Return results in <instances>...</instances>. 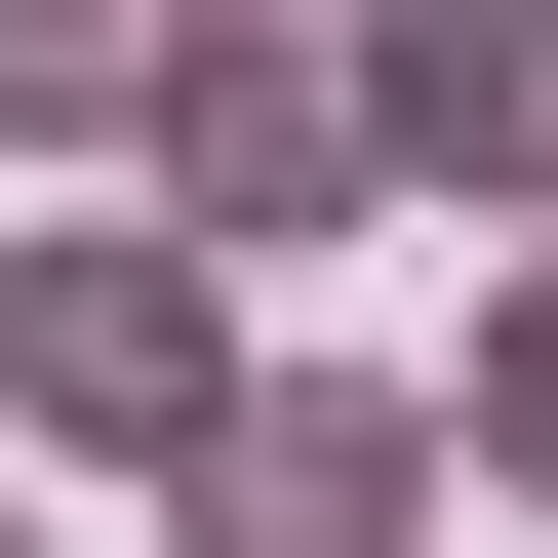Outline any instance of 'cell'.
Instances as JSON below:
<instances>
[{"label":"cell","mask_w":558,"mask_h":558,"mask_svg":"<svg viewBox=\"0 0 558 558\" xmlns=\"http://www.w3.org/2000/svg\"><path fill=\"white\" fill-rule=\"evenodd\" d=\"M160 40H199V0H0V160H120V120H160Z\"/></svg>","instance_id":"obj_6"},{"label":"cell","mask_w":558,"mask_h":558,"mask_svg":"<svg viewBox=\"0 0 558 558\" xmlns=\"http://www.w3.org/2000/svg\"><path fill=\"white\" fill-rule=\"evenodd\" d=\"M160 519L199 558H399V519H439V399H399V360H240L160 439Z\"/></svg>","instance_id":"obj_3"},{"label":"cell","mask_w":558,"mask_h":558,"mask_svg":"<svg viewBox=\"0 0 558 558\" xmlns=\"http://www.w3.org/2000/svg\"><path fill=\"white\" fill-rule=\"evenodd\" d=\"M439 478H519V519H558V199L478 240V360H439Z\"/></svg>","instance_id":"obj_5"},{"label":"cell","mask_w":558,"mask_h":558,"mask_svg":"<svg viewBox=\"0 0 558 558\" xmlns=\"http://www.w3.org/2000/svg\"><path fill=\"white\" fill-rule=\"evenodd\" d=\"M199 399H240V279H199L160 199H120V240H0V439L40 478H160Z\"/></svg>","instance_id":"obj_1"},{"label":"cell","mask_w":558,"mask_h":558,"mask_svg":"<svg viewBox=\"0 0 558 558\" xmlns=\"http://www.w3.org/2000/svg\"><path fill=\"white\" fill-rule=\"evenodd\" d=\"M0 558H40V478H0Z\"/></svg>","instance_id":"obj_7"},{"label":"cell","mask_w":558,"mask_h":558,"mask_svg":"<svg viewBox=\"0 0 558 558\" xmlns=\"http://www.w3.org/2000/svg\"><path fill=\"white\" fill-rule=\"evenodd\" d=\"M319 81H360V199H478V240L558 199V0H360Z\"/></svg>","instance_id":"obj_4"},{"label":"cell","mask_w":558,"mask_h":558,"mask_svg":"<svg viewBox=\"0 0 558 558\" xmlns=\"http://www.w3.org/2000/svg\"><path fill=\"white\" fill-rule=\"evenodd\" d=\"M120 199H160L199 279H279V240H360V81H319V40H240V0H199V40H160V120H120Z\"/></svg>","instance_id":"obj_2"}]
</instances>
